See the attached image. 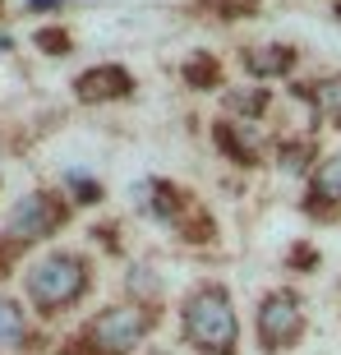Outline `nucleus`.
Listing matches in <instances>:
<instances>
[{
  "instance_id": "f257e3e1",
  "label": "nucleus",
  "mask_w": 341,
  "mask_h": 355,
  "mask_svg": "<svg viewBox=\"0 0 341 355\" xmlns=\"http://www.w3.org/2000/svg\"><path fill=\"white\" fill-rule=\"evenodd\" d=\"M184 337L198 346L203 355H231L236 351V337H240V323H236V304H231V291L217 286V282H203L184 295Z\"/></svg>"
},
{
  "instance_id": "f03ea898",
  "label": "nucleus",
  "mask_w": 341,
  "mask_h": 355,
  "mask_svg": "<svg viewBox=\"0 0 341 355\" xmlns=\"http://www.w3.org/2000/svg\"><path fill=\"white\" fill-rule=\"evenodd\" d=\"M134 194H139V198H134L139 208L152 212L157 222L175 226L180 240H198V245L212 240V217L194 203V194H184L180 184H170V180H143Z\"/></svg>"
},
{
  "instance_id": "7ed1b4c3",
  "label": "nucleus",
  "mask_w": 341,
  "mask_h": 355,
  "mask_svg": "<svg viewBox=\"0 0 341 355\" xmlns=\"http://www.w3.org/2000/svg\"><path fill=\"white\" fill-rule=\"evenodd\" d=\"M83 291H88V263H83L79 254H46L42 263L28 268V295L46 314L74 304Z\"/></svg>"
},
{
  "instance_id": "20e7f679",
  "label": "nucleus",
  "mask_w": 341,
  "mask_h": 355,
  "mask_svg": "<svg viewBox=\"0 0 341 355\" xmlns=\"http://www.w3.org/2000/svg\"><path fill=\"white\" fill-rule=\"evenodd\" d=\"M157 323V309H143V304H116V309H102L88 328V342L102 355H125L143 342Z\"/></svg>"
},
{
  "instance_id": "39448f33",
  "label": "nucleus",
  "mask_w": 341,
  "mask_h": 355,
  "mask_svg": "<svg viewBox=\"0 0 341 355\" xmlns=\"http://www.w3.org/2000/svg\"><path fill=\"white\" fill-rule=\"evenodd\" d=\"M304 332V300L295 291L277 286L259 300V346L263 351H290Z\"/></svg>"
},
{
  "instance_id": "423d86ee",
  "label": "nucleus",
  "mask_w": 341,
  "mask_h": 355,
  "mask_svg": "<svg viewBox=\"0 0 341 355\" xmlns=\"http://www.w3.org/2000/svg\"><path fill=\"white\" fill-rule=\"evenodd\" d=\"M60 222H65V203L55 194H28L14 203L5 226H10V240H37V236H51Z\"/></svg>"
},
{
  "instance_id": "0eeeda50",
  "label": "nucleus",
  "mask_w": 341,
  "mask_h": 355,
  "mask_svg": "<svg viewBox=\"0 0 341 355\" xmlns=\"http://www.w3.org/2000/svg\"><path fill=\"white\" fill-rule=\"evenodd\" d=\"M130 92H134V74L125 65H97V69H88V74L74 79V97L88 102V106L116 102V97H130Z\"/></svg>"
},
{
  "instance_id": "6e6552de",
  "label": "nucleus",
  "mask_w": 341,
  "mask_h": 355,
  "mask_svg": "<svg viewBox=\"0 0 341 355\" xmlns=\"http://www.w3.org/2000/svg\"><path fill=\"white\" fill-rule=\"evenodd\" d=\"M217 148H222L231 162L240 166H259V153H263V130L250 125V120H217Z\"/></svg>"
},
{
  "instance_id": "1a4fd4ad",
  "label": "nucleus",
  "mask_w": 341,
  "mask_h": 355,
  "mask_svg": "<svg viewBox=\"0 0 341 355\" xmlns=\"http://www.w3.org/2000/svg\"><path fill=\"white\" fill-rule=\"evenodd\" d=\"M295 60H300V51H295V46H286V42H272V46H250V51H245V69H250V74H259V79H281V74H290V69H295Z\"/></svg>"
},
{
  "instance_id": "9d476101",
  "label": "nucleus",
  "mask_w": 341,
  "mask_h": 355,
  "mask_svg": "<svg viewBox=\"0 0 341 355\" xmlns=\"http://www.w3.org/2000/svg\"><path fill=\"white\" fill-rule=\"evenodd\" d=\"M309 198H314V208H341V148L318 162L314 180H309Z\"/></svg>"
},
{
  "instance_id": "9b49d317",
  "label": "nucleus",
  "mask_w": 341,
  "mask_h": 355,
  "mask_svg": "<svg viewBox=\"0 0 341 355\" xmlns=\"http://www.w3.org/2000/svg\"><path fill=\"white\" fill-rule=\"evenodd\" d=\"M304 102L314 106L318 120H328V125H341V74L337 79H318L304 88Z\"/></svg>"
},
{
  "instance_id": "f8f14e48",
  "label": "nucleus",
  "mask_w": 341,
  "mask_h": 355,
  "mask_svg": "<svg viewBox=\"0 0 341 355\" xmlns=\"http://www.w3.org/2000/svg\"><path fill=\"white\" fill-rule=\"evenodd\" d=\"M184 83H189V88H217V83H222L217 55L212 51H189V60H184Z\"/></svg>"
},
{
  "instance_id": "ddd939ff",
  "label": "nucleus",
  "mask_w": 341,
  "mask_h": 355,
  "mask_svg": "<svg viewBox=\"0 0 341 355\" xmlns=\"http://www.w3.org/2000/svg\"><path fill=\"white\" fill-rule=\"evenodd\" d=\"M226 111H231V116H263V111H268V88L226 92Z\"/></svg>"
},
{
  "instance_id": "4468645a",
  "label": "nucleus",
  "mask_w": 341,
  "mask_h": 355,
  "mask_svg": "<svg viewBox=\"0 0 341 355\" xmlns=\"http://www.w3.org/2000/svg\"><path fill=\"white\" fill-rule=\"evenodd\" d=\"M24 342V309L14 300H0V346H19Z\"/></svg>"
},
{
  "instance_id": "2eb2a0df",
  "label": "nucleus",
  "mask_w": 341,
  "mask_h": 355,
  "mask_svg": "<svg viewBox=\"0 0 341 355\" xmlns=\"http://www.w3.org/2000/svg\"><path fill=\"white\" fill-rule=\"evenodd\" d=\"M208 10H217L222 19H254L259 0H208Z\"/></svg>"
},
{
  "instance_id": "dca6fc26",
  "label": "nucleus",
  "mask_w": 341,
  "mask_h": 355,
  "mask_svg": "<svg viewBox=\"0 0 341 355\" xmlns=\"http://www.w3.org/2000/svg\"><path fill=\"white\" fill-rule=\"evenodd\" d=\"M309 153H314V144H309V139H304V144H295V139H290V144H281V166H286V171H300Z\"/></svg>"
},
{
  "instance_id": "f3484780",
  "label": "nucleus",
  "mask_w": 341,
  "mask_h": 355,
  "mask_svg": "<svg viewBox=\"0 0 341 355\" xmlns=\"http://www.w3.org/2000/svg\"><path fill=\"white\" fill-rule=\"evenodd\" d=\"M37 46L46 55H65L69 51V33H60V28H42V33H37Z\"/></svg>"
},
{
  "instance_id": "a211bd4d",
  "label": "nucleus",
  "mask_w": 341,
  "mask_h": 355,
  "mask_svg": "<svg viewBox=\"0 0 341 355\" xmlns=\"http://www.w3.org/2000/svg\"><path fill=\"white\" fill-rule=\"evenodd\" d=\"M60 0H33V10H55Z\"/></svg>"
},
{
  "instance_id": "6ab92c4d",
  "label": "nucleus",
  "mask_w": 341,
  "mask_h": 355,
  "mask_svg": "<svg viewBox=\"0 0 341 355\" xmlns=\"http://www.w3.org/2000/svg\"><path fill=\"white\" fill-rule=\"evenodd\" d=\"M332 14H337V19H341V0H337V10H332Z\"/></svg>"
}]
</instances>
